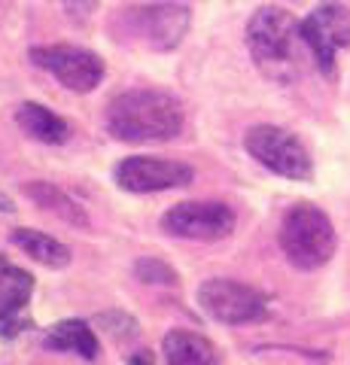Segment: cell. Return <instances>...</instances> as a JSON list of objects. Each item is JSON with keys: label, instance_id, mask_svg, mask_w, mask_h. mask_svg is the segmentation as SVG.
I'll return each instance as SVG.
<instances>
[{"label": "cell", "instance_id": "1", "mask_svg": "<svg viewBox=\"0 0 350 365\" xmlns=\"http://www.w3.org/2000/svg\"><path fill=\"white\" fill-rule=\"evenodd\" d=\"M107 128L125 143H165L183 131V104L159 88H131L110 101Z\"/></svg>", "mask_w": 350, "mask_h": 365}, {"label": "cell", "instance_id": "2", "mask_svg": "<svg viewBox=\"0 0 350 365\" xmlns=\"http://www.w3.org/2000/svg\"><path fill=\"white\" fill-rule=\"evenodd\" d=\"M302 21L280 6H259L247 21V49L271 76H289L299 61Z\"/></svg>", "mask_w": 350, "mask_h": 365}, {"label": "cell", "instance_id": "3", "mask_svg": "<svg viewBox=\"0 0 350 365\" xmlns=\"http://www.w3.org/2000/svg\"><path fill=\"white\" fill-rule=\"evenodd\" d=\"M338 237L332 220L314 204H296L280 222V250L302 271H314L335 256Z\"/></svg>", "mask_w": 350, "mask_h": 365}, {"label": "cell", "instance_id": "4", "mask_svg": "<svg viewBox=\"0 0 350 365\" xmlns=\"http://www.w3.org/2000/svg\"><path fill=\"white\" fill-rule=\"evenodd\" d=\"M247 153L271 174L287 177V180H311L314 165L304 143L292 131L277 128V125H256L244 137Z\"/></svg>", "mask_w": 350, "mask_h": 365}, {"label": "cell", "instance_id": "5", "mask_svg": "<svg viewBox=\"0 0 350 365\" xmlns=\"http://www.w3.org/2000/svg\"><path fill=\"white\" fill-rule=\"evenodd\" d=\"M162 228L180 241H222L235 232V210L222 201H183L162 216Z\"/></svg>", "mask_w": 350, "mask_h": 365}, {"label": "cell", "instance_id": "6", "mask_svg": "<svg viewBox=\"0 0 350 365\" xmlns=\"http://www.w3.org/2000/svg\"><path fill=\"white\" fill-rule=\"evenodd\" d=\"M198 307L205 311L210 319L225 326H244V323H256L268 314L265 299L259 295L253 287H244L238 280H205L195 292Z\"/></svg>", "mask_w": 350, "mask_h": 365}, {"label": "cell", "instance_id": "7", "mask_svg": "<svg viewBox=\"0 0 350 365\" xmlns=\"http://www.w3.org/2000/svg\"><path fill=\"white\" fill-rule=\"evenodd\" d=\"M31 61L43 67L46 73H52L64 88L71 91H95L104 79V61L101 55H95L92 49H83V46H37L31 49Z\"/></svg>", "mask_w": 350, "mask_h": 365}, {"label": "cell", "instance_id": "8", "mask_svg": "<svg viewBox=\"0 0 350 365\" xmlns=\"http://www.w3.org/2000/svg\"><path fill=\"white\" fill-rule=\"evenodd\" d=\"M302 40L311 49L317 67L332 76L335 73V58L338 52L350 46V13L347 6L326 0L317 9H311V16L302 21Z\"/></svg>", "mask_w": 350, "mask_h": 365}, {"label": "cell", "instance_id": "9", "mask_svg": "<svg viewBox=\"0 0 350 365\" xmlns=\"http://www.w3.org/2000/svg\"><path fill=\"white\" fill-rule=\"evenodd\" d=\"M113 180L125 192L134 195H150V192H168L180 189L195 180V170L174 158H159V155H128L122 158L113 170Z\"/></svg>", "mask_w": 350, "mask_h": 365}, {"label": "cell", "instance_id": "10", "mask_svg": "<svg viewBox=\"0 0 350 365\" xmlns=\"http://www.w3.org/2000/svg\"><path fill=\"white\" fill-rule=\"evenodd\" d=\"M189 9L177 4H155V6H138L125 13V28L131 37H138L143 46L155 52L177 49L189 31Z\"/></svg>", "mask_w": 350, "mask_h": 365}, {"label": "cell", "instance_id": "11", "mask_svg": "<svg viewBox=\"0 0 350 365\" xmlns=\"http://www.w3.org/2000/svg\"><path fill=\"white\" fill-rule=\"evenodd\" d=\"M31 274L0 256V335L4 338H16L31 326Z\"/></svg>", "mask_w": 350, "mask_h": 365}, {"label": "cell", "instance_id": "12", "mask_svg": "<svg viewBox=\"0 0 350 365\" xmlns=\"http://www.w3.org/2000/svg\"><path fill=\"white\" fill-rule=\"evenodd\" d=\"M162 356L168 365H217L220 350L205 335L189 332V329H174L162 338Z\"/></svg>", "mask_w": 350, "mask_h": 365}, {"label": "cell", "instance_id": "13", "mask_svg": "<svg viewBox=\"0 0 350 365\" xmlns=\"http://www.w3.org/2000/svg\"><path fill=\"white\" fill-rule=\"evenodd\" d=\"M16 122H19V128L37 143L61 146L71 140V125H67L58 113H52L43 104H34V101H25V104L16 107Z\"/></svg>", "mask_w": 350, "mask_h": 365}, {"label": "cell", "instance_id": "14", "mask_svg": "<svg viewBox=\"0 0 350 365\" xmlns=\"http://www.w3.org/2000/svg\"><path fill=\"white\" fill-rule=\"evenodd\" d=\"M43 347L58 350V353H76L80 359H98V338L92 332V326L83 323V319H61V323L49 326L43 332Z\"/></svg>", "mask_w": 350, "mask_h": 365}, {"label": "cell", "instance_id": "15", "mask_svg": "<svg viewBox=\"0 0 350 365\" xmlns=\"http://www.w3.org/2000/svg\"><path fill=\"white\" fill-rule=\"evenodd\" d=\"M9 244L19 247L25 256H31L34 262L46 268H67L71 265V250H67L61 241L37 232V228H13L9 232Z\"/></svg>", "mask_w": 350, "mask_h": 365}, {"label": "cell", "instance_id": "16", "mask_svg": "<svg viewBox=\"0 0 350 365\" xmlns=\"http://www.w3.org/2000/svg\"><path fill=\"white\" fill-rule=\"evenodd\" d=\"M25 195L34 201V204H40V207H46L52 210L58 220L64 222H73V225H86V210L76 204L67 192H61L58 186H52V182H28L25 186Z\"/></svg>", "mask_w": 350, "mask_h": 365}, {"label": "cell", "instance_id": "17", "mask_svg": "<svg viewBox=\"0 0 350 365\" xmlns=\"http://www.w3.org/2000/svg\"><path fill=\"white\" fill-rule=\"evenodd\" d=\"M134 271H138V277L146 280V283H168V287H174L177 283L174 268H168L165 262H159V259H143V262L134 265Z\"/></svg>", "mask_w": 350, "mask_h": 365}, {"label": "cell", "instance_id": "18", "mask_svg": "<svg viewBox=\"0 0 350 365\" xmlns=\"http://www.w3.org/2000/svg\"><path fill=\"white\" fill-rule=\"evenodd\" d=\"M61 6H64V13L71 19L86 21L98 9V0H61Z\"/></svg>", "mask_w": 350, "mask_h": 365}, {"label": "cell", "instance_id": "19", "mask_svg": "<svg viewBox=\"0 0 350 365\" xmlns=\"http://www.w3.org/2000/svg\"><path fill=\"white\" fill-rule=\"evenodd\" d=\"M131 365H155V359H153V353L140 350V353H134L131 356Z\"/></svg>", "mask_w": 350, "mask_h": 365}, {"label": "cell", "instance_id": "20", "mask_svg": "<svg viewBox=\"0 0 350 365\" xmlns=\"http://www.w3.org/2000/svg\"><path fill=\"white\" fill-rule=\"evenodd\" d=\"M0 210H4V213H13V210H16V207H13V198L4 195V192H0Z\"/></svg>", "mask_w": 350, "mask_h": 365}, {"label": "cell", "instance_id": "21", "mask_svg": "<svg viewBox=\"0 0 350 365\" xmlns=\"http://www.w3.org/2000/svg\"><path fill=\"white\" fill-rule=\"evenodd\" d=\"M159 4H171V0H159Z\"/></svg>", "mask_w": 350, "mask_h": 365}]
</instances>
